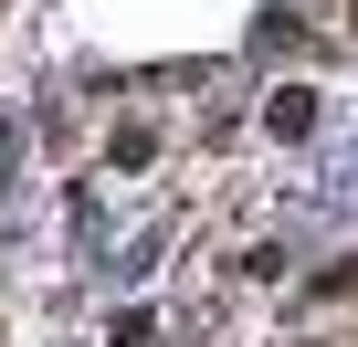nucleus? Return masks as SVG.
Here are the masks:
<instances>
[{
	"label": "nucleus",
	"mask_w": 358,
	"mask_h": 347,
	"mask_svg": "<svg viewBox=\"0 0 358 347\" xmlns=\"http://www.w3.org/2000/svg\"><path fill=\"white\" fill-rule=\"evenodd\" d=\"M264 126H274V137H306V126H316V95H295V84H285V95L264 105Z\"/></svg>",
	"instance_id": "1"
}]
</instances>
